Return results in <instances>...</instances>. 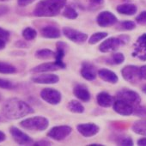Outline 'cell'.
<instances>
[{"instance_id": "11", "label": "cell", "mask_w": 146, "mask_h": 146, "mask_svg": "<svg viewBox=\"0 0 146 146\" xmlns=\"http://www.w3.org/2000/svg\"><path fill=\"white\" fill-rule=\"evenodd\" d=\"M96 23L102 28H108L116 25L119 23V20L113 12L108 11H104L97 15Z\"/></svg>"}, {"instance_id": "18", "label": "cell", "mask_w": 146, "mask_h": 146, "mask_svg": "<svg viewBox=\"0 0 146 146\" xmlns=\"http://www.w3.org/2000/svg\"><path fill=\"white\" fill-rule=\"evenodd\" d=\"M73 95L84 102H89L91 100V94L89 89L82 84H78L73 88Z\"/></svg>"}, {"instance_id": "39", "label": "cell", "mask_w": 146, "mask_h": 146, "mask_svg": "<svg viewBox=\"0 0 146 146\" xmlns=\"http://www.w3.org/2000/svg\"><path fill=\"white\" fill-rule=\"evenodd\" d=\"M10 35H11V33L0 27V39H3V40H8L9 38H10Z\"/></svg>"}, {"instance_id": "50", "label": "cell", "mask_w": 146, "mask_h": 146, "mask_svg": "<svg viewBox=\"0 0 146 146\" xmlns=\"http://www.w3.org/2000/svg\"><path fill=\"white\" fill-rule=\"evenodd\" d=\"M0 1H2V2H4V1H8V0H0Z\"/></svg>"}, {"instance_id": "2", "label": "cell", "mask_w": 146, "mask_h": 146, "mask_svg": "<svg viewBox=\"0 0 146 146\" xmlns=\"http://www.w3.org/2000/svg\"><path fill=\"white\" fill-rule=\"evenodd\" d=\"M67 0H40L33 15L36 17H53L58 16L66 5Z\"/></svg>"}, {"instance_id": "49", "label": "cell", "mask_w": 146, "mask_h": 146, "mask_svg": "<svg viewBox=\"0 0 146 146\" xmlns=\"http://www.w3.org/2000/svg\"><path fill=\"white\" fill-rule=\"evenodd\" d=\"M89 145L90 146H102V144H101V143H90Z\"/></svg>"}, {"instance_id": "44", "label": "cell", "mask_w": 146, "mask_h": 146, "mask_svg": "<svg viewBox=\"0 0 146 146\" xmlns=\"http://www.w3.org/2000/svg\"><path fill=\"white\" fill-rule=\"evenodd\" d=\"M137 144L138 146H146V136H144V137L139 138L137 142Z\"/></svg>"}, {"instance_id": "38", "label": "cell", "mask_w": 146, "mask_h": 146, "mask_svg": "<svg viewBox=\"0 0 146 146\" xmlns=\"http://www.w3.org/2000/svg\"><path fill=\"white\" fill-rule=\"evenodd\" d=\"M15 46L17 48H28V47H29V44L28 43V40H19L15 42Z\"/></svg>"}, {"instance_id": "1", "label": "cell", "mask_w": 146, "mask_h": 146, "mask_svg": "<svg viewBox=\"0 0 146 146\" xmlns=\"http://www.w3.org/2000/svg\"><path fill=\"white\" fill-rule=\"evenodd\" d=\"M33 108L18 98H10L6 100L1 108L3 117L9 120H16L34 113Z\"/></svg>"}, {"instance_id": "20", "label": "cell", "mask_w": 146, "mask_h": 146, "mask_svg": "<svg viewBox=\"0 0 146 146\" xmlns=\"http://www.w3.org/2000/svg\"><path fill=\"white\" fill-rule=\"evenodd\" d=\"M114 101H115V98L106 91H102L98 93L96 96L97 104L103 108H108L113 107Z\"/></svg>"}, {"instance_id": "34", "label": "cell", "mask_w": 146, "mask_h": 146, "mask_svg": "<svg viewBox=\"0 0 146 146\" xmlns=\"http://www.w3.org/2000/svg\"><path fill=\"white\" fill-rule=\"evenodd\" d=\"M17 88V84L10 80L0 78V89L5 90H14Z\"/></svg>"}, {"instance_id": "47", "label": "cell", "mask_w": 146, "mask_h": 146, "mask_svg": "<svg viewBox=\"0 0 146 146\" xmlns=\"http://www.w3.org/2000/svg\"><path fill=\"white\" fill-rule=\"evenodd\" d=\"M11 54H17L16 56H21L20 54H22L23 56H24V55H26V52H22V51H20V52H11Z\"/></svg>"}, {"instance_id": "21", "label": "cell", "mask_w": 146, "mask_h": 146, "mask_svg": "<svg viewBox=\"0 0 146 146\" xmlns=\"http://www.w3.org/2000/svg\"><path fill=\"white\" fill-rule=\"evenodd\" d=\"M58 70H60V67L55 62H47L40 64L34 68L31 69L32 73H47V72H53Z\"/></svg>"}, {"instance_id": "14", "label": "cell", "mask_w": 146, "mask_h": 146, "mask_svg": "<svg viewBox=\"0 0 146 146\" xmlns=\"http://www.w3.org/2000/svg\"><path fill=\"white\" fill-rule=\"evenodd\" d=\"M31 81L37 84H55L58 83L59 78L53 73H39L31 78Z\"/></svg>"}, {"instance_id": "5", "label": "cell", "mask_w": 146, "mask_h": 146, "mask_svg": "<svg viewBox=\"0 0 146 146\" xmlns=\"http://www.w3.org/2000/svg\"><path fill=\"white\" fill-rule=\"evenodd\" d=\"M122 78L131 84H137L142 79L140 75V68L137 65L128 64L121 70Z\"/></svg>"}, {"instance_id": "45", "label": "cell", "mask_w": 146, "mask_h": 146, "mask_svg": "<svg viewBox=\"0 0 146 146\" xmlns=\"http://www.w3.org/2000/svg\"><path fill=\"white\" fill-rule=\"evenodd\" d=\"M6 46V40H3V39H0V51H2L5 48Z\"/></svg>"}, {"instance_id": "32", "label": "cell", "mask_w": 146, "mask_h": 146, "mask_svg": "<svg viewBox=\"0 0 146 146\" xmlns=\"http://www.w3.org/2000/svg\"><path fill=\"white\" fill-rule=\"evenodd\" d=\"M108 34L107 32H96L94 33L88 40V42L90 45H96L98 42L103 40L104 39H106L108 37Z\"/></svg>"}, {"instance_id": "22", "label": "cell", "mask_w": 146, "mask_h": 146, "mask_svg": "<svg viewBox=\"0 0 146 146\" xmlns=\"http://www.w3.org/2000/svg\"><path fill=\"white\" fill-rule=\"evenodd\" d=\"M40 35L46 39H58L61 36L59 29L54 25H46L40 29Z\"/></svg>"}, {"instance_id": "37", "label": "cell", "mask_w": 146, "mask_h": 146, "mask_svg": "<svg viewBox=\"0 0 146 146\" xmlns=\"http://www.w3.org/2000/svg\"><path fill=\"white\" fill-rule=\"evenodd\" d=\"M135 21L137 24L142 26H146V11H141L135 18Z\"/></svg>"}, {"instance_id": "8", "label": "cell", "mask_w": 146, "mask_h": 146, "mask_svg": "<svg viewBox=\"0 0 146 146\" xmlns=\"http://www.w3.org/2000/svg\"><path fill=\"white\" fill-rule=\"evenodd\" d=\"M72 132V128L69 125H57L50 129L47 137L55 141H63Z\"/></svg>"}, {"instance_id": "27", "label": "cell", "mask_w": 146, "mask_h": 146, "mask_svg": "<svg viewBox=\"0 0 146 146\" xmlns=\"http://www.w3.org/2000/svg\"><path fill=\"white\" fill-rule=\"evenodd\" d=\"M35 56L38 59H50V58H55V52L47 49V48H43V49H39L35 52Z\"/></svg>"}, {"instance_id": "25", "label": "cell", "mask_w": 146, "mask_h": 146, "mask_svg": "<svg viewBox=\"0 0 146 146\" xmlns=\"http://www.w3.org/2000/svg\"><path fill=\"white\" fill-rule=\"evenodd\" d=\"M131 130L134 133L141 136H146V119H137L131 125Z\"/></svg>"}, {"instance_id": "42", "label": "cell", "mask_w": 146, "mask_h": 146, "mask_svg": "<svg viewBox=\"0 0 146 146\" xmlns=\"http://www.w3.org/2000/svg\"><path fill=\"white\" fill-rule=\"evenodd\" d=\"M9 12V8L5 5H0V17H3Z\"/></svg>"}, {"instance_id": "26", "label": "cell", "mask_w": 146, "mask_h": 146, "mask_svg": "<svg viewBox=\"0 0 146 146\" xmlns=\"http://www.w3.org/2000/svg\"><path fill=\"white\" fill-rule=\"evenodd\" d=\"M67 108L70 112L74 113H84L85 111L84 106L78 100H71L69 102Z\"/></svg>"}, {"instance_id": "29", "label": "cell", "mask_w": 146, "mask_h": 146, "mask_svg": "<svg viewBox=\"0 0 146 146\" xmlns=\"http://www.w3.org/2000/svg\"><path fill=\"white\" fill-rule=\"evenodd\" d=\"M125 61V55L122 52H114L110 58H106V63L109 64H121Z\"/></svg>"}, {"instance_id": "43", "label": "cell", "mask_w": 146, "mask_h": 146, "mask_svg": "<svg viewBox=\"0 0 146 146\" xmlns=\"http://www.w3.org/2000/svg\"><path fill=\"white\" fill-rule=\"evenodd\" d=\"M140 75L142 79L146 80V64L140 67Z\"/></svg>"}, {"instance_id": "9", "label": "cell", "mask_w": 146, "mask_h": 146, "mask_svg": "<svg viewBox=\"0 0 146 146\" xmlns=\"http://www.w3.org/2000/svg\"><path fill=\"white\" fill-rule=\"evenodd\" d=\"M40 98L46 103L56 106L61 102L62 95L56 89L45 88L40 91Z\"/></svg>"}, {"instance_id": "31", "label": "cell", "mask_w": 146, "mask_h": 146, "mask_svg": "<svg viewBox=\"0 0 146 146\" xmlns=\"http://www.w3.org/2000/svg\"><path fill=\"white\" fill-rule=\"evenodd\" d=\"M117 29L122 30V31H131L134 30L136 29V23L131 20H125V21H121L117 23Z\"/></svg>"}, {"instance_id": "33", "label": "cell", "mask_w": 146, "mask_h": 146, "mask_svg": "<svg viewBox=\"0 0 146 146\" xmlns=\"http://www.w3.org/2000/svg\"><path fill=\"white\" fill-rule=\"evenodd\" d=\"M22 35L25 40H34L37 37V31L31 27H27L22 31Z\"/></svg>"}, {"instance_id": "4", "label": "cell", "mask_w": 146, "mask_h": 146, "mask_svg": "<svg viewBox=\"0 0 146 146\" xmlns=\"http://www.w3.org/2000/svg\"><path fill=\"white\" fill-rule=\"evenodd\" d=\"M20 125L29 131H43L49 126V120L44 116H34L22 120Z\"/></svg>"}, {"instance_id": "24", "label": "cell", "mask_w": 146, "mask_h": 146, "mask_svg": "<svg viewBox=\"0 0 146 146\" xmlns=\"http://www.w3.org/2000/svg\"><path fill=\"white\" fill-rule=\"evenodd\" d=\"M112 141L114 142L117 145L120 146H132L133 145V140L131 137L123 135V134H116L113 135Z\"/></svg>"}, {"instance_id": "3", "label": "cell", "mask_w": 146, "mask_h": 146, "mask_svg": "<svg viewBox=\"0 0 146 146\" xmlns=\"http://www.w3.org/2000/svg\"><path fill=\"white\" fill-rule=\"evenodd\" d=\"M130 41V36L127 35H120L117 37H110L102 41L99 46V51L102 53L115 52L120 46Z\"/></svg>"}, {"instance_id": "6", "label": "cell", "mask_w": 146, "mask_h": 146, "mask_svg": "<svg viewBox=\"0 0 146 146\" xmlns=\"http://www.w3.org/2000/svg\"><path fill=\"white\" fill-rule=\"evenodd\" d=\"M115 99L122 100L127 103L133 105L134 107L141 103V96L139 94L130 89H122L118 91L115 95Z\"/></svg>"}, {"instance_id": "36", "label": "cell", "mask_w": 146, "mask_h": 146, "mask_svg": "<svg viewBox=\"0 0 146 146\" xmlns=\"http://www.w3.org/2000/svg\"><path fill=\"white\" fill-rule=\"evenodd\" d=\"M88 3V6L90 9H98L100 6H102L104 3L105 0H86Z\"/></svg>"}, {"instance_id": "41", "label": "cell", "mask_w": 146, "mask_h": 146, "mask_svg": "<svg viewBox=\"0 0 146 146\" xmlns=\"http://www.w3.org/2000/svg\"><path fill=\"white\" fill-rule=\"evenodd\" d=\"M35 146H49V145H52V143L48 140H46V139H43V140H39L35 143H34Z\"/></svg>"}, {"instance_id": "40", "label": "cell", "mask_w": 146, "mask_h": 146, "mask_svg": "<svg viewBox=\"0 0 146 146\" xmlns=\"http://www.w3.org/2000/svg\"><path fill=\"white\" fill-rule=\"evenodd\" d=\"M35 0H17V5L20 7H26L31 4H33Z\"/></svg>"}, {"instance_id": "16", "label": "cell", "mask_w": 146, "mask_h": 146, "mask_svg": "<svg viewBox=\"0 0 146 146\" xmlns=\"http://www.w3.org/2000/svg\"><path fill=\"white\" fill-rule=\"evenodd\" d=\"M78 131L84 137H91L100 131V127L95 123H81L77 125Z\"/></svg>"}, {"instance_id": "13", "label": "cell", "mask_w": 146, "mask_h": 146, "mask_svg": "<svg viewBox=\"0 0 146 146\" xmlns=\"http://www.w3.org/2000/svg\"><path fill=\"white\" fill-rule=\"evenodd\" d=\"M80 73L83 78L87 81H95L98 76V70L96 67L88 61H84L82 63Z\"/></svg>"}, {"instance_id": "30", "label": "cell", "mask_w": 146, "mask_h": 146, "mask_svg": "<svg viewBox=\"0 0 146 146\" xmlns=\"http://www.w3.org/2000/svg\"><path fill=\"white\" fill-rule=\"evenodd\" d=\"M17 72V67L9 63L0 61V73L1 74H15Z\"/></svg>"}, {"instance_id": "52", "label": "cell", "mask_w": 146, "mask_h": 146, "mask_svg": "<svg viewBox=\"0 0 146 146\" xmlns=\"http://www.w3.org/2000/svg\"><path fill=\"white\" fill-rule=\"evenodd\" d=\"M123 1H126V0H123Z\"/></svg>"}, {"instance_id": "51", "label": "cell", "mask_w": 146, "mask_h": 146, "mask_svg": "<svg viewBox=\"0 0 146 146\" xmlns=\"http://www.w3.org/2000/svg\"><path fill=\"white\" fill-rule=\"evenodd\" d=\"M2 121V119H1V117H0V122H1Z\"/></svg>"}, {"instance_id": "17", "label": "cell", "mask_w": 146, "mask_h": 146, "mask_svg": "<svg viewBox=\"0 0 146 146\" xmlns=\"http://www.w3.org/2000/svg\"><path fill=\"white\" fill-rule=\"evenodd\" d=\"M68 50V45L64 41H58L56 43V52H55V63L60 67V69H65L66 64L63 61L66 51Z\"/></svg>"}, {"instance_id": "12", "label": "cell", "mask_w": 146, "mask_h": 146, "mask_svg": "<svg viewBox=\"0 0 146 146\" xmlns=\"http://www.w3.org/2000/svg\"><path fill=\"white\" fill-rule=\"evenodd\" d=\"M10 133L13 137L14 141L19 145L29 146V145H33L35 143L30 136H29L28 134H26L25 132H23V131H21L19 128L16 126H12L10 128Z\"/></svg>"}, {"instance_id": "23", "label": "cell", "mask_w": 146, "mask_h": 146, "mask_svg": "<svg viewBox=\"0 0 146 146\" xmlns=\"http://www.w3.org/2000/svg\"><path fill=\"white\" fill-rule=\"evenodd\" d=\"M116 11L119 14L125 16H133L137 12V7L134 4L125 3L117 6Z\"/></svg>"}, {"instance_id": "46", "label": "cell", "mask_w": 146, "mask_h": 146, "mask_svg": "<svg viewBox=\"0 0 146 146\" xmlns=\"http://www.w3.org/2000/svg\"><path fill=\"white\" fill-rule=\"evenodd\" d=\"M6 139V135L5 132H3L2 131H0V143H3L4 141H5Z\"/></svg>"}, {"instance_id": "15", "label": "cell", "mask_w": 146, "mask_h": 146, "mask_svg": "<svg viewBox=\"0 0 146 146\" xmlns=\"http://www.w3.org/2000/svg\"><path fill=\"white\" fill-rule=\"evenodd\" d=\"M113 108L114 112L119 115L130 116V115L133 114L135 107L130 103H127V102L122 101V100L115 99V101L113 104Z\"/></svg>"}, {"instance_id": "10", "label": "cell", "mask_w": 146, "mask_h": 146, "mask_svg": "<svg viewBox=\"0 0 146 146\" xmlns=\"http://www.w3.org/2000/svg\"><path fill=\"white\" fill-rule=\"evenodd\" d=\"M131 56L142 61H146V33L139 36L133 44Z\"/></svg>"}, {"instance_id": "7", "label": "cell", "mask_w": 146, "mask_h": 146, "mask_svg": "<svg viewBox=\"0 0 146 146\" xmlns=\"http://www.w3.org/2000/svg\"><path fill=\"white\" fill-rule=\"evenodd\" d=\"M62 33L69 40L72 41L73 43H76V44H84L88 40L87 34H85L82 31L77 30L75 29L70 28V27L63 28Z\"/></svg>"}, {"instance_id": "28", "label": "cell", "mask_w": 146, "mask_h": 146, "mask_svg": "<svg viewBox=\"0 0 146 146\" xmlns=\"http://www.w3.org/2000/svg\"><path fill=\"white\" fill-rule=\"evenodd\" d=\"M62 15L64 17L70 19V20H75L78 17V13L77 10L70 5L64 6V8L63 9V11H62Z\"/></svg>"}, {"instance_id": "19", "label": "cell", "mask_w": 146, "mask_h": 146, "mask_svg": "<svg viewBox=\"0 0 146 146\" xmlns=\"http://www.w3.org/2000/svg\"><path fill=\"white\" fill-rule=\"evenodd\" d=\"M98 77L102 81L112 84H116L119 81V78L116 73L107 68H102L98 70Z\"/></svg>"}, {"instance_id": "35", "label": "cell", "mask_w": 146, "mask_h": 146, "mask_svg": "<svg viewBox=\"0 0 146 146\" xmlns=\"http://www.w3.org/2000/svg\"><path fill=\"white\" fill-rule=\"evenodd\" d=\"M133 114L137 117L145 119L146 118V106H140V105L136 106L134 108Z\"/></svg>"}, {"instance_id": "48", "label": "cell", "mask_w": 146, "mask_h": 146, "mask_svg": "<svg viewBox=\"0 0 146 146\" xmlns=\"http://www.w3.org/2000/svg\"><path fill=\"white\" fill-rule=\"evenodd\" d=\"M142 92H143V94L146 95V84H144V85L142 87Z\"/></svg>"}]
</instances>
